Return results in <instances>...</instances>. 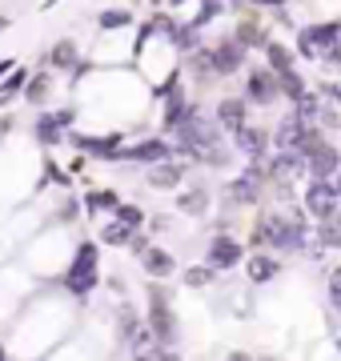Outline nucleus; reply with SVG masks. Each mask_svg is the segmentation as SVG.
Wrapping results in <instances>:
<instances>
[{"label": "nucleus", "mask_w": 341, "mask_h": 361, "mask_svg": "<svg viewBox=\"0 0 341 361\" xmlns=\"http://www.w3.org/2000/svg\"><path fill=\"white\" fill-rule=\"evenodd\" d=\"M61 285H65V293L80 297V301L89 293H97V285H101V249L92 245V241H80L77 253L65 261Z\"/></svg>", "instance_id": "f03ea898"}, {"label": "nucleus", "mask_w": 341, "mask_h": 361, "mask_svg": "<svg viewBox=\"0 0 341 361\" xmlns=\"http://www.w3.org/2000/svg\"><path fill=\"white\" fill-rule=\"evenodd\" d=\"M341 169V149L329 137H321L317 145L305 149V177H333Z\"/></svg>", "instance_id": "f8f14e48"}, {"label": "nucleus", "mask_w": 341, "mask_h": 361, "mask_svg": "<svg viewBox=\"0 0 341 361\" xmlns=\"http://www.w3.org/2000/svg\"><path fill=\"white\" fill-rule=\"evenodd\" d=\"M265 65L273 68V73H285V68L297 65V52L289 49V44H281V40H265Z\"/></svg>", "instance_id": "5701e85b"}, {"label": "nucleus", "mask_w": 341, "mask_h": 361, "mask_svg": "<svg viewBox=\"0 0 341 361\" xmlns=\"http://www.w3.org/2000/svg\"><path fill=\"white\" fill-rule=\"evenodd\" d=\"M77 197H65V201H61V205H56V225H73V221H77Z\"/></svg>", "instance_id": "2f4dec72"}, {"label": "nucleus", "mask_w": 341, "mask_h": 361, "mask_svg": "<svg viewBox=\"0 0 341 361\" xmlns=\"http://www.w3.org/2000/svg\"><path fill=\"white\" fill-rule=\"evenodd\" d=\"M149 225H153V233H165V229H173V221H169V217H153Z\"/></svg>", "instance_id": "4c0bfd02"}, {"label": "nucleus", "mask_w": 341, "mask_h": 361, "mask_svg": "<svg viewBox=\"0 0 341 361\" xmlns=\"http://www.w3.org/2000/svg\"><path fill=\"white\" fill-rule=\"evenodd\" d=\"M209 65L217 73V80L233 77V73H241V68L249 65V49H241L233 37H221L217 44H209Z\"/></svg>", "instance_id": "9b49d317"}, {"label": "nucleus", "mask_w": 341, "mask_h": 361, "mask_svg": "<svg viewBox=\"0 0 341 361\" xmlns=\"http://www.w3.org/2000/svg\"><path fill=\"white\" fill-rule=\"evenodd\" d=\"M0 357H8V345H0Z\"/></svg>", "instance_id": "c03bdc74"}, {"label": "nucleus", "mask_w": 341, "mask_h": 361, "mask_svg": "<svg viewBox=\"0 0 341 361\" xmlns=\"http://www.w3.org/2000/svg\"><path fill=\"white\" fill-rule=\"evenodd\" d=\"M317 92H321L329 104H337V109H341V85H337V80H321V85H317Z\"/></svg>", "instance_id": "473e14b6"}, {"label": "nucleus", "mask_w": 341, "mask_h": 361, "mask_svg": "<svg viewBox=\"0 0 341 361\" xmlns=\"http://www.w3.org/2000/svg\"><path fill=\"white\" fill-rule=\"evenodd\" d=\"M73 121H77V109L68 104V109H44V113L32 116V141L40 149H61L73 129Z\"/></svg>", "instance_id": "39448f33"}, {"label": "nucleus", "mask_w": 341, "mask_h": 361, "mask_svg": "<svg viewBox=\"0 0 341 361\" xmlns=\"http://www.w3.org/2000/svg\"><path fill=\"white\" fill-rule=\"evenodd\" d=\"M326 285H341V265H333V269H329V281Z\"/></svg>", "instance_id": "ea45409f"}, {"label": "nucleus", "mask_w": 341, "mask_h": 361, "mask_svg": "<svg viewBox=\"0 0 341 361\" xmlns=\"http://www.w3.org/2000/svg\"><path fill=\"white\" fill-rule=\"evenodd\" d=\"M213 121H217L225 129V137H229V133H237L249 121V101H245V97H221V101L213 104Z\"/></svg>", "instance_id": "2eb2a0df"}, {"label": "nucleus", "mask_w": 341, "mask_h": 361, "mask_svg": "<svg viewBox=\"0 0 341 361\" xmlns=\"http://www.w3.org/2000/svg\"><path fill=\"white\" fill-rule=\"evenodd\" d=\"M8 68H13V61H0V77H4V73H8Z\"/></svg>", "instance_id": "79ce46f5"}, {"label": "nucleus", "mask_w": 341, "mask_h": 361, "mask_svg": "<svg viewBox=\"0 0 341 361\" xmlns=\"http://www.w3.org/2000/svg\"><path fill=\"white\" fill-rule=\"evenodd\" d=\"M317 125L326 133H337L341 129V113H337V104H329L326 97H321V113H317Z\"/></svg>", "instance_id": "7c9ffc66"}, {"label": "nucleus", "mask_w": 341, "mask_h": 361, "mask_svg": "<svg viewBox=\"0 0 341 361\" xmlns=\"http://www.w3.org/2000/svg\"><path fill=\"white\" fill-rule=\"evenodd\" d=\"M217 277H221V273L205 261V265H189V269L181 273V285L185 289H209V285H217Z\"/></svg>", "instance_id": "393cba45"}, {"label": "nucleus", "mask_w": 341, "mask_h": 361, "mask_svg": "<svg viewBox=\"0 0 341 361\" xmlns=\"http://www.w3.org/2000/svg\"><path fill=\"white\" fill-rule=\"evenodd\" d=\"M245 277H249V285H273L277 277H281V257L277 253H269V249H253V257L245 253Z\"/></svg>", "instance_id": "ddd939ff"}, {"label": "nucleus", "mask_w": 341, "mask_h": 361, "mask_svg": "<svg viewBox=\"0 0 341 361\" xmlns=\"http://www.w3.org/2000/svg\"><path fill=\"white\" fill-rule=\"evenodd\" d=\"M277 85H281V97H285L289 104H293V101H302L305 92H309V80H305L302 73H297V65L285 68V73H277Z\"/></svg>", "instance_id": "b1692460"}, {"label": "nucleus", "mask_w": 341, "mask_h": 361, "mask_svg": "<svg viewBox=\"0 0 341 361\" xmlns=\"http://www.w3.org/2000/svg\"><path fill=\"white\" fill-rule=\"evenodd\" d=\"M185 169H189V161L165 157V161H157V165H144V185H149L153 193H177L181 180H185Z\"/></svg>", "instance_id": "9d476101"}, {"label": "nucleus", "mask_w": 341, "mask_h": 361, "mask_svg": "<svg viewBox=\"0 0 341 361\" xmlns=\"http://www.w3.org/2000/svg\"><path fill=\"white\" fill-rule=\"evenodd\" d=\"M13 129H16L13 121H0V145H4V137H8V133H13Z\"/></svg>", "instance_id": "58836bf2"}, {"label": "nucleus", "mask_w": 341, "mask_h": 361, "mask_svg": "<svg viewBox=\"0 0 341 361\" xmlns=\"http://www.w3.org/2000/svg\"><path fill=\"white\" fill-rule=\"evenodd\" d=\"M44 61H49V68H53V73H73V77L89 68V61H85V56H80V49H77V40H68V37L56 40Z\"/></svg>", "instance_id": "4468645a"}, {"label": "nucleus", "mask_w": 341, "mask_h": 361, "mask_svg": "<svg viewBox=\"0 0 341 361\" xmlns=\"http://www.w3.org/2000/svg\"><path fill=\"white\" fill-rule=\"evenodd\" d=\"M253 8H285V0H249Z\"/></svg>", "instance_id": "e433bc0d"}, {"label": "nucleus", "mask_w": 341, "mask_h": 361, "mask_svg": "<svg viewBox=\"0 0 341 361\" xmlns=\"http://www.w3.org/2000/svg\"><path fill=\"white\" fill-rule=\"evenodd\" d=\"M333 189H337V197H341V169L333 173Z\"/></svg>", "instance_id": "a19ab883"}, {"label": "nucleus", "mask_w": 341, "mask_h": 361, "mask_svg": "<svg viewBox=\"0 0 341 361\" xmlns=\"http://www.w3.org/2000/svg\"><path fill=\"white\" fill-rule=\"evenodd\" d=\"M326 289H329V305L341 313V285H326Z\"/></svg>", "instance_id": "f704fd0d"}, {"label": "nucleus", "mask_w": 341, "mask_h": 361, "mask_svg": "<svg viewBox=\"0 0 341 361\" xmlns=\"http://www.w3.org/2000/svg\"><path fill=\"white\" fill-rule=\"evenodd\" d=\"M137 261H141V269L149 273V277H157V281H169L173 273H177V257H173L169 249H161V245H149Z\"/></svg>", "instance_id": "6ab92c4d"}, {"label": "nucleus", "mask_w": 341, "mask_h": 361, "mask_svg": "<svg viewBox=\"0 0 341 361\" xmlns=\"http://www.w3.org/2000/svg\"><path fill=\"white\" fill-rule=\"evenodd\" d=\"M132 233L137 229H129V225H125V221H108V225H101V233H97V237H101V245H117V249H129V241H132Z\"/></svg>", "instance_id": "bb28decb"}, {"label": "nucleus", "mask_w": 341, "mask_h": 361, "mask_svg": "<svg viewBox=\"0 0 341 361\" xmlns=\"http://www.w3.org/2000/svg\"><path fill=\"white\" fill-rule=\"evenodd\" d=\"M169 4H173V8H177V4H185V0H169Z\"/></svg>", "instance_id": "a18cd8bd"}, {"label": "nucleus", "mask_w": 341, "mask_h": 361, "mask_svg": "<svg viewBox=\"0 0 341 361\" xmlns=\"http://www.w3.org/2000/svg\"><path fill=\"white\" fill-rule=\"evenodd\" d=\"M56 89H61V85H56V73L53 68H40V73H32V80H25V92H20V97H25L32 109H44V104L56 97Z\"/></svg>", "instance_id": "f3484780"}, {"label": "nucleus", "mask_w": 341, "mask_h": 361, "mask_svg": "<svg viewBox=\"0 0 341 361\" xmlns=\"http://www.w3.org/2000/svg\"><path fill=\"white\" fill-rule=\"evenodd\" d=\"M113 217H117V221H125L129 229H141L144 221H149V217H144V209H141V205H129V201H120V205L113 209Z\"/></svg>", "instance_id": "cd10ccee"}, {"label": "nucleus", "mask_w": 341, "mask_h": 361, "mask_svg": "<svg viewBox=\"0 0 341 361\" xmlns=\"http://www.w3.org/2000/svg\"><path fill=\"white\" fill-rule=\"evenodd\" d=\"M213 205V193L209 185H193V189H177V213H185V217H205Z\"/></svg>", "instance_id": "412c9836"}, {"label": "nucleus", "mask_w": 341, "mask_h": 361, "mask_svg": "<svg viewBox=\"0 0 341 361\" xmlns=\"http://www.w3.org/2000/svg\"><path fill=\"white\" fill-rule=\"evenodd\" d=\"M314 245L341 249V209L333 213V217H326V221H317V225H314Z\"/></svg>", "instance_id": "4be33fe9"}, {"label": "nucleus", "mask_w": 341, "mask_h": 361, "mask_svg": "<svg viewBox=\"0 0 341 361\" xmlns=\"http://www.w3.org/2000/svg\"><path fill=\"white\" fill-rule=\"evenodd\" d=\"M241 97L249 104H257V109H269V104L281 101V85H277V73L269 65L261 68H249L245 73V85H241Z\"/></svg>", "instance_id": "6e6552de"}, {"label": "nucleus", "mask_w": 341, "mask_h": 361, "mask_svg": "<svg viewBox=\"0 0 341 361\" xmlns=\"http://www.w3.org/2000/svg\"><path fill=\"white\" fill-rule=\"evenodd\" d=\"M337 353H341V337H337Z\"/></svg>", "instance_id": "49530a36"}, {"label": "nucleus", "mask_w": 341, "mask_h": 361, "mask_svg": "<svg viewBox=\"0 0 341 361\" xmlns=\"http://www.w3.org/2000/svg\"><path fill=\"white\" fill-rule=\"evenodd\" d=\"M108 289H113V293H125L129 285H125V277H120V273H113V277H108Z\"/></svg>", "instance_id": "c9c22d12"}, {"label": "nucleus", "mask_w": 341, "mask_h": 361, "mask_svg": "<svg viewBox=\"0 0 341 361\" xmlns=\"http://www.w3.org/2000/svg\"><path fill=\"white\" fill-rule=\"evenodd\" d=\"M144 293H149L144 325L153 329V341H161V345H177V341H181V322H177V310H173V289L153 277Z\"/></svg>", "instance_id": "f257e3e1"}, {"label": "nucleus", "mask_w": 341, "mask_h": 361, "mask_svg": "<svg viewBox=\"0 0 341 361\" xmlns=\"http://www.w3.org/2000/svg\"><path fill=\"white\" fill-rule=\"evenodd\" d=\"M229 137H233L237 157H245V161H265V157L273 153V129H265L257 121H245V125L237 133H229Z\"/></svg>", "instance_id": "0eeeda50"}, {"label": "nucleus", "mask_w": 341, "mask_h": 361, "mask_svg": "<svg viewBox=\"0 0 341 361\" xmlns=\"http://www.w3.org/2000/svg\"><path fill=\"white\" fill-rule=\"evenodd\" d=\"M205 261L217 273L237 269V265H245V241H237L233 233H213L209 245H205Z\"/></svg>", "instance_id": "1a4fd4ad"}, {"label": "nucleus", "mask_w": 341, "mask_h": 361, "mask_svg": "<svg viewBox=\"0 0 341 361\" xmlns=\"http://www.w3.org/2000/svg\"><path fill=\"white\" fill-rule=\"evenodd\" d=\"M269 193V177H265V161H245V169L237 173L229 185H225V197L229 205H245V209H257Z\"/></svg>", "instance_id": "7ed1b4c3"}, {"label": "nucleus", "mask_w": 341, "mask_h": 361, "mask_svg": "<svg viewBox=\"0 0 341 361\" xmlns=\"http://www.w3.org/2000/svg\"><path fill=\"white\" fill-rule=\"evenodd\" d=\"M120 197L113 193V189H97V193H85V209L89 213H97V209H117Z\"/></svg>", "instance_id": "c85d7f7f"}, {"label": "nucleus", "mask_w": 341, "mask_h": 361, "mask_svg": "<svg viewBox=\"0 0 341 361\" xmlns=\"http://www.w3.org/2000/svg\"><path fill=\"white\" fill-rule=\"evenodd\" d=\"M25 80H28V73H25V68H16L13 77L0 85V104H8L13 97H20V92H25Z\"/></svg>", "instance_id": "c756f323"}, {"label": "nucleus", "mask_w": 341, "mask_h": 361, "mask_svg": "<svg viewBox=\"0 0 341 361\" xmlns=\"http://www.w3.org/2000/svg\"><path fill=\"white\" fill-rule=\"evenodd\" d=\"M132 20L137 16L129 8H105V13L97 16V32H125V28H132Z\"/></svg>", "instance_id": "a878e982"}, {"label": "nucleus", "mask_w": 341, "mask_h": 361, "mask_svg": "<svg viewBox=\"0 0 341 361\" xmlns=\"http://www.w3.org/2000/svg\"><path fill=\"white\" fill-rule=\"evenodd\" d=\"M4 28H8V20H4V16H0V32H4Z\"/></svg>", "instance_id": "37998d69"}, {"label": "nucleus", "mask_w": 341, "mask_h": 361, "mask_svg": "<svg viewBox=\"0 0 341 361\" xmlns=\"http://www.w3.org/2000/svg\"><path fill=\"white\" fill-rule=\"evenodd\" d=\"M233 40L241 44V49H265V40H269V32H265V20L261 16H253V13H241L237 16V28H233Z\"/></svg>", "instance_id": "a211bd4d"}, {"label": "nucleus", "mask_w": 341, "mask_h": 361, "mask_svg": "<svg viewBox=\"0 0 341 361\" xmlns=\"http://www.w3.org/2000/svg\"><path fill=\"white\" fill-rule=\"evenodd\" d=\"M302 205L314 221L333 217V213L341 209V197H337V189H333V177H309V185H305V193H302Z\"/></svg>", "instance_id": "423d86ee"}, {"label": "nucleus", "mask_w": 341, "mask_h": 361, "mask_svg": "<svg viewBox=\"0 0 341 361\" xmlns=\"http://www.w3.org/2000/svg\"><path fill=\"white\" fill-rule=\"evenodd\" d=\"M149 245H153V241H149V237H144L141 229H137V233H132V241H129V253H132V257H141V253H144Z\"/></svg>", "instance_id": "72a5a7b5"}, {"label": "nucleus", "mask_w": 341, "mask_h": 361, "mask_svg": "<svg viewBox=\"0 0 341 361\" xmlns=\"http://www.w3.org/2000/svg\"><path fill=\"white\" fill-rule=\"evenodd\" d=\"M333 44H341V20H317V25L297 28L293 52H297L302 61H321Z\"/></svg>", "instance_id": "20e7f679"}, {"label": "nucleus", "mask_w": 341, "mask_h": 361, "mask_svg": "<svg viewBox=\"0 0 341 361\" xmlns=\"http://www.w3.org/2000/svg\"><path fill=\"white\" fill-rule=\"evenodd\" d=\"M144 325V317L137 310H132L129 301H120L117 310H113V334H117V341H120V353L129 349V341L137 337V329Z\"/></svg>", "instance_id": "aec40b11"}, {"label": "nucleus", "mask_w": 341, "mask_h": 361, "mask_svg": "<svg viewBox=\"0 0 341 361\" xmlns=\"http://www.w3.org/2000/svg\"><path fill=\"white\" fill-rule=\"evenodd\" d=\"M165 157H173V145L165 141V137H144V141L125 149V161H129V165H157Z\"/></svg>", "instance_id": "dca6fc26"}]
</instances>
